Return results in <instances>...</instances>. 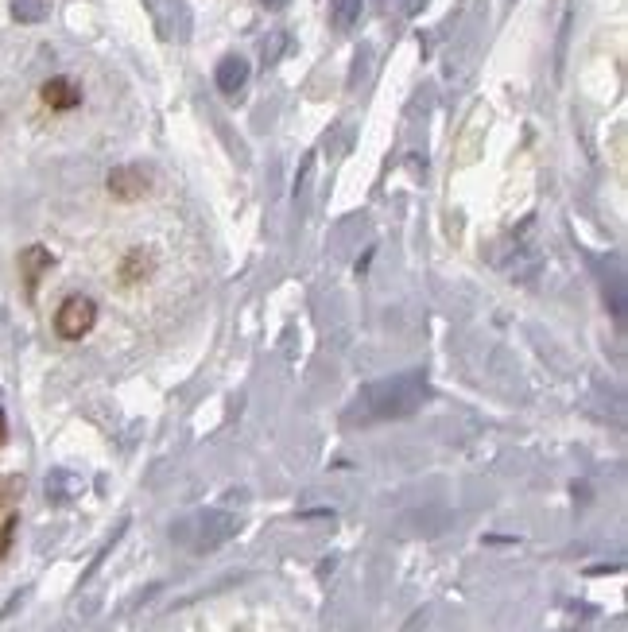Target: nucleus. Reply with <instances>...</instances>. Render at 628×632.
Instances as JSON below:
<instances>
[{
    "mask_svg": "<svg viewBox=\"0 0 628 632\" xmlns=\"http://www.w3.org/2000/svg\"><path fill=\"white\" fill-rule=\"evenodd\" d=\"M427 400V380L419 373H404V377L380 380V384H369L357 400V408L365 419H404L411 411Z\"/></svg>",
    "mask_w": 628,
    "mask_h": 632,
    "instance_id": "f257e3e1",
    "label": "nucleus"
},
{
    "mask_svg": "<svg viewBox=\"0 0 628 632\" xmlns=\"http://www.w3.org/2000/svg\"><path fill=\"white\" fill-rule=\"evenodd\" d=\"M171 536L179 539L190 551H214L225 539L237 536V520L225 516V512H194L183 524L171 528Z\"/></svg>",
    "mask_w": 628,
    "mask_h": 632,
    "instance_id": "f03ea898",
    "label": "nucleus"
},
{
    "mask_svg": "<svg viewBox=\"0 0 628 632\" xmlns=\"http://www.w3.org/2000/svg\"><path fill=\"white\" fill-rule=\"evenodd\" d=\"M94 322H97L94 299L90 295H70V299H63V307L55 315V330L63 334L66 342H78V338H86L94 330Z\"/></svg>",
    "mask_w": 628,
    "mask_h": 632,
    "instance_id": "7ed1b4c3",
    "label": "nucleus"
},
{
    "mask_svg": "<svg viewBox=\"0 0 628 632\" xmlns=\"http://www.w3.org/2000/svg\"><path fill=\"white\" fill-rule=\"evenodd\" d=\"M152 187V179H148V171L144 167H117V171H109V194L113 198H121V202H136V198H144Z\"/></svg>",
    "mask_w": 628,
    "mask_h": 632,
    "instance_id": "20e7f679",
    "label": "nucleus"
},
{
    "mask_svg": "<svg viewBox=\"0 0 628 632\" xmlns=\"http://www.w3.org/2000/svg\"><path fill=\"white\" fill-rule=\"evenodd\" d=\"M214 78H218V90L225 97H237L245 90V82H249V63L241 59V55H225L214 70Z\"/></svg>",
    "mask_w": 628,
    "mask_h": 632,
    "instance_id": "39448f33",
    "label": "nucleus"
},
{
    "mask_svg": "<svg viewBox=\"0 0 628 632\" xmlns=\"http://www.w3.org/2000/svg\"><path fill=\"white\" fill-rule=\"evenodd\" d=\"M43 101L51 105V109H74L78 101H82V90H78V82H70V78H51V82H43Z\"/></svg>",
    "mask_w": 628,
    "mask_h": 632,
    "instance_id": "423d86ee",
    "label": "nucleus"
},
{
    "mask_svg": "<svg viewBox=\"0 0 628 632\" xmlns=\"http://www.w3.org/2000/svg\"><path fill=\"white\" fill-rule=\"evenodd\" d=\"M20 264H24V280H28V287H35V280L51 268V253H47V249H28V253L20 256Z\"/></svg>",
    "mask_w": 628,
    "mask_h": 632,
    "instance_id": "0eeeda50",
    "label": "nucleus"
},
{
    "mask_svg": "<svg viewBox=\"0 0 628 632\" xmlns=\"http://www.w3.org/2000/svg\"><path fill=\"white\" fill-rule=\"evenodd\" d=\"M361 0H334V28L338 32H349L357 20H361Z\"/></svg>",
    "mask_w": 628,
    "mask_h": 632,
    "instance_id": "6e6552de",
    "label": "nucleus"
},
{
    "mask_svg": "<svg viewBox=\"0 0 628 632\" xmlns=\"http://www.w3.org/2000/svg\"><path fill=\"white\" fill-rule=\"evenodd\" d=\"M148 268H152V256H144V253H132L125 260V272H121V284L132 287V284H140V280H148Z\"/></svg>",
    "mask_w": 628,
    "mask_h": 632,
    "instance_id": "1a4fd4ad",
    "label": "nucleus"
},
{
    "mask_svg": "<svg viewBox=\"0 0 628 632\" xmlns=\"http://www.w3.org/2000/svg\"><path fill=\"white\" fill-rule=\"evenodd\" d=\"M12 16L20 24H39L47 16V0H12Z\"/></svg>",
    "mask_w": 628,
    "mask_h": 632,
    "instance_id": "9d476101",
    "label": "nucleus"
},
{
    "mask_svg": "<svg viewBox=\"0 0 628 632\" xmlns=\"http://www.w3.org/2000/svg\"><path fill=\"white\" fill-rule=\"evenodd\" d=\"M24 493V481L20 477H0V512H8V505Z\"/></svg>",
    "mask_w": 628,
    "mask_h": 632,
    "instance_id": "9b49d317",
    "label": "nucleus"
},
{
    "mask_svg": "<svg viewBox=\"0 0 628 632\" xmlns=\"http://www.w3.org/2000/svg\"><path fill=\"white\" fill-rule=\"evenodd\" d=\"M12 536H16V516H8V520L0 524V559L8 555V547H12Z\"/></svg>",
    "mask_w": 628,
    "mask_h": 632,
    "instance_id": "f8f14e48",
    "label": "nucleus"
},
{
    "mask_svg": "<svg viewBox=\"0 0 628 632\" xmlns=\"http://www.w3.org/2000/svg\"><path fill=\"white\" fill-rule=\"evenodd\" d=\"M8 443V423H4V411H0V446Z\"/></svg>",
    "mask_w": 628,
    "mask_h": 632,
    "instance_id": "ddd939ff",
    "label": "nucleus"
},
{
    "mask_svg": "<svg viewBox=\"0 0 628 632\" xmlns=\"http://www.w3.org/2000/svg\"><path fill=\"white\" fill-rule=\"evenodd\" d=\"M264 8H287V0H260Z\"/></svg>",
    "mask_w": 628,
    "mask_h": 632,
    "instance_id": "4468645a",
    "label": "nucleus"
}]
</instances>
